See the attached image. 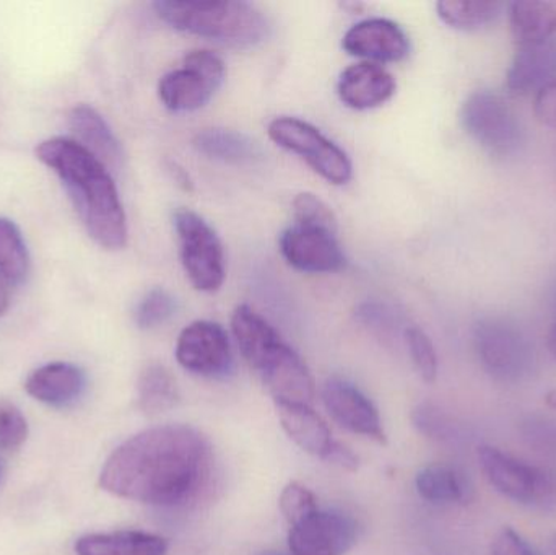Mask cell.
I'll return each mask as SVG.
<instances>
[{"mask_svg": "<svg viewBox=\"0 0 556 555\" xmlns=\"http://www.w3.org/2000/svg\"><path fill=\"white\" fill-rule=\"evenodd\" d=\"M227 77L224 59L208 49H195L182 59L181 67L160 78L159 97L173 113L201 110L220 90Z\"/></svg>", "mask_w": 556, "mask_h": 555, "instance_id": "9c48e42d", "label": "cell"}, {"mask_svg": "<svg viewBox=\"0 0 556 555\" xmlns=\"http://www.w3.org/2000/svg\"><path fill=\"white\" fill-rule=\"evenodd\" d=\"M545 406H547L548 409L556 411V388L555 390H551L547 394H545Z\"/></svg>", "mask_w": 556, "mask_h": 555, "instance_id": "b9f144b4", "label": "cell"}, {"mask_svg": "<svg viewBox=\"0 0 556 555\" xmlns=\"http://www.w3.org/2000/svg\"><path fill=\"white\" fill-rule=\"evenodd\" d=\"M509 26L518 48L555 38L556 7L551 2L519 0L508 5Z\"/></svg>", "mask_w": 556, "mask_h": 555, "instance_id": "7402d4cb", "label": "cell"}, {"mask_svg": "<svg viewBox=\"0 0 556 555\" xmlns=\"http://www.w3.org/2000/svg\"><path fill=\"white\" fill-rule=\"evenodd\" d=\"M281 429L303 452L326 459L336 440L323 417L307 404H276Z\"/></svg>", "mask_w": 556, "mask_h": 555, "instance_id": "ffe728a7", "label": "cell"}, {"mask_svg": "<svg viewBox=\"0 0 556 555\" xmlns=\"http://www.w3.org/2000/svg\"><path fill=\"white\" fill-rule=\"evenodd\" d=\"M267 130L278 147L303 159L330 185L342 186L352 179L353 165L349 155L313 124L298 117L280 116Z\"/></svg>", "mask_w": 556, "mask_h": 555, "instance_id": "30bf717a", "label": "cell"}, {"mask_svg": "<svg viewBox=\"0 0 556 555\" xmlns=\"http://www.w3.org/2000/svg\"><path fill=\"white\" fill-rule=\"evenodd\" d=\"M176 361L185 370L205 378H224L233 368L230 338L218 323L199 319L182 329Z\"/></svg>", "mask_w": 556, "mask_h": 555, "instance_id": "8fae6325", "label": "cell"}, {"mask_svg": "<svg viewBox=\"0 0 556 555\" xmlns=\"http://www.w3.org/2000/svg\"><path fill=\"white\" fill-rule=\"evenodd\" d=\"M556 80V38L541 45L521 46L506 74V88L513 94L538 93Z\"/></svg>", "mask_w": 556, "mask_h": 555, "instance_id": "ac0fdd59", "label": "cell"}, {"mask_svg": "<svg viewBox=\"0 0 556 555\" xmlns=\"http://www.w3.org/2000/svg\"><path fill=\"white\" fill-rule=\"evenodd\" d=\"M194 147L201 155L231 165L254 163L263 156L261 147L251 137L224 127L202 129L195 134Z\"/></svg>", "mask_w": 556, "mask_h": 555, "instance_id": "603a6c76", "label": "cell"}, {"mask_svg": "<svg viewBox=\"0 0 556 555\" xmlns=\"http://www.w3.org/2000/svg\"><path fill=\"white\" fill-rule=\"evenodd\" d=\"M534 113L539 123L556 129V80L535 93Z\"/></svg>", "mask_w": 556, "mask_h": 555, "instance_id": "8d00e7d4", "label": "cell"}, {"mask_svg": "<svg viewBox=\"0 0 556 555\" xmlns=\"http://www.w3.org/2000/svg\"><path fill=\"white\" fill-rule=\"evenodd\" d=\"M358 541V524L350 515L317 508L290 527L288 547L293 555H345Z\"/></svg>", "mask_w": 556, "mask_h": 555, "instance_id": "7c38bea8", "label": "cell"}, {"mask_svg": "<svg viewBox=\"0 0 556 555\" xmlns=\"http://www.w3.org/2000/svg\"><path fill=\"white\" fill-rule=\"evenodd\" d=\"M324 462L327 465L337 466V468L345 469V471L355 472L359 466V458L349 449V446L343 445V443L337 442L333 443L332 449H330L329 455L326 456Z\"/></svg>", "mask_w": 556, "mask_h": 555, "instance_id": "74e56055", "label": "cell"}, {"mask_svg": "<svg viewBox=\"0 0 556 555\" xmlns=\"http://www.w3.org/2000/svg\"><path fill=\"white\" fill-rule=\"evenodd\" d=\"M397 90L391 72L375 62H358L340 74L337 94L345 106L356 111L372 110L388 103Z\"/></svg>", "mask_w": 556, "mask_h": 555, "instance_id": "2e32d148", "label": "cell"}, {"mask_svg": "<svg viewBox=\"0 0 556 555\" xmlns=\"http://www.w3.org/2000/svg\"><path fill=\"white\" fill-rule=\"evenodd\" d=\"M492 555H541L534 546L528 543L518 531L505 527L492 544Z\"/></svg>", "mask_w": 556, "mask_h": 555, "instance_id": "d590c367", "label": "cell"}, {"mask_svg": "<svg viewBox=\"0 0 556 555\" xmlns=\"http://www.w3.org/2000/svg\"><path fill=\"white\" fill-rule=\"evenodd\" d=\"M547 348L548 352L556 358V325L552 328V331L548 332Z\"/></svg>", "mask_w": 556, "mask_h": 555, "instance_id": "60d3db41", "label": "cell"}, {"mask_svg": "<svg viewBox=\"0 0 556 555\" xmlns=\"http://www.w3.org/2000/svg\"><path fill=\"white\" fill-rule=\"evenodd\" d=\"M473 349L483 370L500 383H521L534 370L531 341L506 319H480L473 328Z\"/></svg>", "mask_w": 556, "mask_h": 555, "instance_id": "52a82bcc", "label": "cell"}, {"mask_svg": "<svg viewBox=\"0 0 556 555\" xmlns=\"http://www.w3.org/2000/svg\"><path fill=\"white\" fill-rule=\"evenodd\" d=\"M77 555H166L168 541L146 531H113L78 538Z\"/></svg>", "mask_w": 556, "mask_h": 555, "instance_id": "44dd1931", "label": "cell"}, {"mask_svg": "<svg viewBox=\"0 0 556 555\" xmlns=\"http://www.w3.org/2000/svg\"><path fill=\"white\" fill-rule=\"evenodd\" d=\"M412 422L421 436L438 443H451L459 437V429L453 417L437 404H418L412 411Z\"/></svg>", "mask_w": 556, "mask_h": 555, "instance_id": "83f0119b", "label": "cell"}, {"mask_svg": "<svg viewBox=\"0 0 556 555\" xmlns=\"http://www.w3.org/2000/svg\"><path fill=\"white\" fill-rule=\"evenodd\" d=\"M293 214L296 224L326 228V230L337 234V218L332 209L316 194H311V192L298 194L293 201Z\"/></svg>", "mask_w": 556, "mask_h": 555, "instance_id": "1f68e13d", "label": "cell"}, {"mask_svg": "<svg viewBox=\"0 0 556 555\" xmlns=\"http://www.w3.org/2000/svg\"><path fill=\"white\" fill-rule=\"evenodd\" d=\"M71 129L75 134V142L97 156L108 169L119 168L123 163V147L114 136L113 129L94 108L78 104L71 111Z\"/></svg>", "mask_w": 556, "mask_h": 555, "instance_id": "d6986e66", "label": "cell"}, {"mask_svg": "<svg viewBox=\"0 0 556 555\" xmlns=\"http://www.w3.org/2000/svg\"><path fill=\"white\" fill-rule=\"evenodd\" d=\"M179 403V388L168 368L150 364L140 371L137 380V406L147 416L172 411Z\"/></svg>", "mask_w": 556, "mask_h": 555, "instance_id": "d4e9b609", "label": "cell"}, {"mask_svg": "<svg viewBox=\"0 0 556 555\" xmlns=\"http://www.w3.org/2000/svg\"><path fill=\"white\" fill-rule=\"evenodd\" d=\"M320 396L327 413L343 429L375 440L381 445L388 443V433L382 426L378 407L358 387L343 378L332 377L324 383Z\"/></svg>", "mask_w": 556, "mask_h": 555, "instance_id": "5bb4252c", "label": "cell"}, {"mask_svg": "<svg viewBox=\"0 0 556 555\" xmlns=\"http://www.w3.org/2000/svg\"><path fill=\"white\" fill-rule=\"evenodd\" d=\"M278 507L287 524L293 527L294 524L316 512L319 505H317L316 495L309 489L304 488L300 482H290L281 491Z\"/></svg>", "mask_w": 556, "mask_h": 555, "instance_id": "d6a6232c", "label": "cell"}, {"mask_svg": "<svg viewBox=\"0 0 556 555\" xmlns=\"http://www.w3.org/2000/svg\"><path fill=\"white\" fill-rule=\"evenodd\" d=\"M280 253L293 269L307 274H329L343 269L345 254L336 231L296 224L281 231Z\"/></svg>", "mask_w": 556, "mask_h": 555, "instance_id": "4fadbf2b", "label": "cell"}, {"mask_svg": "<svg viewBox=\"0 0 556 555\" xmlns=\"http://www.w3.org/2000/svg\"><path fill=\"white\" fill-rule=\"evenodd\" d=\"M342 48L355 58L376 62H401L410 54V39L399 23L368 18L343 35Z\"/></svg>", "mask_w": 556, "mask_h": 555, "instance_id": "9a60e30c", "label": "cell"}, {"mask_svg": "<svg viewBox=\"0 0 556 555\" xmlns=\"http://www.w3.org/2000/svg\"><path fill=\"white\" fill-rule=\"evenodd\" d=\"M231 331L241 355L256 371L276 404H307L316 398L313 375L273 325L248 305L238 306Z\"/></svg>", "mask_w": 556, "mask_h": 555, "instance_id": "3957f363", "label": "cell"}, {"mask_svg": "<svg viewBox=\"0 0 556 555\" xmlns=\"http://www.w3.org/2000/svg\"><path fill=\"white\" fill-rule=\"evenodd\" d=\"M168 169L169 173H172L173 178H175V181L178 182V185L181 186L182 189L192 188L191 178H189L188 173H186L185 169H182L181 166L178 165V163H169Z\"/></svg>", "mask_w": 556, "mask_h": 555, "instance_id": "f35d334b", "label": "cell"}, {"mask_svg": "<svg viewBox=\"0 0 556 555\" xmlns=\"http://www.w3.org/2000/svg\"><path fill=\"white\" fill-rule=\"evenodd\" d=\"M460 124L467 136L493 159L518 155L526 133L511 104L490 90L473 91L460 106Z\"/></svg>", "mask_w": 556, "mask_h": 555, "instance_id": "8992f818", "label": "cell"}, {"mask_svg": "<svg viewBox=\"0 0 556 555\" xmlns=\"http://www.w3.org/2000/svg\"><path fill=\"white\" fill-rule=\"evenodd\" d=\"M506 7L493 0H441L437 3V13L450 28L470 33L495 23Z\"/></svg>", "mask_w": 556, "mask_h": 555, "instance_id": "484cf974", "label": "cell"}, {"mask_svg": "<svg viewBox=\"0 0 556 555\" xmlns=\"http://www.w3.org/2000/svg\"><path fill=\"white\" fill-rule=\"evenodd\" d=\"M418 495L428 504H466L470 501L469 481L459 469L447 465H430L415 478Z\"/></svg>", "mask_w": 556, "mask_h": 555, "instance_id": "cb8c5ba5", "label": "cell"}, {"mask_svg": "<svg viewBox=\"0 0 556 555\" xmlns=\"http://www.w3.org/2000/svg\"><path fill=\"white\" fill-rule=\"evenodd\" d=\"M28 439V422L18 407L0 403V450H16Z\"/></svg>", "mask_w": 556, "mask_h": 555, "instance_id": "836d02e7", "label": "cell"}, {"mask_svg": "<svg viewBox=\"0 0 556 555\" xmlns=\"http://www.w3.org/2000/svg\"><path fill=\"white\" fill-rule=\"evenodd\" d=\"M29 270V254L22 231L9 218L0 217V282L18 286Z\"/></svg>", "mask_w": 556, "mask_h": 555, "instance_id": "4316f807", "label": "cell"}, {"mask_svg": "<svg viewBox=\"0 0 556 555\" xmlns=\"http://www.w3.org/2000/svg\"><path fill=\"white\" fill-rule=\"evenodd\" d=\"M153 9L162 22L178 31L235 48H253L266 41L270 33L263 10L241 0H160Z\"/></svg>", "mask_w": 556, "mask_h": 555, "instance_id": "277c9868", "label": "cell"}, {"mask_svg": "<svg viewBox=\"0 0 556 555\" xmlns=\"http://www.w3.org/2000/svg\"><path fill=\"white\" fill-rule=\"evenodd\" d=\"M87 377L80 367L52 362L36 368L26 378L25 390L33 400L52 407L71 406L84 394Z\"/></svg>", "mask_w": 556, "mask_h": 555, "instance_id": "e0dca14e", "label": "cell"}, {"mask_svg": "<svg viewBox=\"0 0 556 555\" xmlns=\"http://www.w3.org/2000/svg\"><path fill=\"white\" fill-rule=\"evenodd\" d=\"M526 445L542 458L556 463V420L551 417L531 416L521 424Z\"/></svg>", "mask_w": 556, "mask_h": 555, "instance_id": "4dcf8cb0", "label": "cell"}, {"mask_svg": "<svg viewBox=\"0 0 556 555\" xmlns=\"http://www.w3.org/2000/svg\"><path fill=\"white\" fill-rule=\"evenodd\" d=\"M207 437L185 424L152 427L117 446L100 472L114 497L173 508L199 497L212 475Z\"/></svg>", "mask_w": 556, "mask_h": 555, "instance_id": "6da1fadb", "label": "cell"}, {"mask_svg": "<svg viewBox=\"0 0 556 555\" xmlns=\"http://www.w3.org/2000/svg\"><path fill=\"white\" fill-rule=\"evenodd\" d=\"M10 287H7L5 283L0 282V316L7 312L10 303Z\"/></svg>", "mask_w": 556, "mask_h": 555, "instance_id": "ab89813d", "label": "cell"}, {"mask_svg": "<svg viewBox=\"0 0 556 555\" xmlns=\"http://www.w3.org/2000/svg\"><path fill=\"white\" fill-rule=\"evenodd\" d=\"M176 310H178V302L175 297L168 290L156 287L147 292L137 303L134 321L140 329L159 328L176 315Z\"/></svg>", "mask_w": 556, "mask_h": 555, "instance_id": "f1b7e54d", "label": "cell"}, {"mask_svg": "<svg viewBox=\"0 0 556 555\" xmlns=\"http://www.w3.org/2000/svg\"><path fill=\"white\" fill-rule=\"evenodd\" d=\"M356 318L366 328L371 329L376 335L384 336L395 331L397 328V316L384 303L365 302L356 308Z\"/></svg>", "mask_w": 556, "mask_h": 555, "instance_id": "e575fe53", "label": "cell"}, {"mask_svg": "<svg viewBox=\"0 0 556 555\" xmlns=\"http://www.w3.org/2000/svg\"><path fill=\"white\" fill-rule=\"evenodd\" d=\"M477 458L496 492L516 504L556 512V469L531 465L489 445L480 446Z\"/></svg>", "mask_w": 556, "mask_h": 555, "instance_id": "5b68a950", "label": "cell"}, {"mask_svg": "<svg viewBox=\"0 0 556 555\" xmlns=\"http://www.w3.org/2000/svg\"><path fill=\"white\" fill-rule=\"evenodd\" d=\"M405 344L408 348L412 362L417 368L418 375L425 383H434L438 378V364L437 349H434L433 341L430 336L418 328V326H407L404 331Z\"/></svg>", "mask_w": 556, "mask_h": 555, "instance_id": "f546056e", "label": "cell"}, {"mask_svg": "<svg viewBox=\"0 0 556 555\" xmlns=\"http://www.w3.org/2000/svg\"><path fill=\"white\" fill-rule=\"evenodd\" d=\"M551 551H552V554L556 555V534H554V537H552Z\"/></svg>", "mask_w": 556, "mask_h": 555, "instance_id": "7bdbcfd3", "label": "cell"}, {"mask_svg": "<svg viewBox=\"0 0 556 555\" xmlns=\"http://www.w3.org/2000/svg\"><path fill=\"white\" fill-rule=\"evenodd\" d=\"M36 156L61 179L88 235L104 250L126 247V212L110 169L67 137L39 143Z\"/></svg>", "mask_w": 556, "mask_h": 555, "instance_id": "7a4b0ae2", "label": "cell"}, {"mask_svg": "<svg viewBox=\"0 0 556 555\" xmlns=\"http://www.w3.org/2000/svg\"><path fill=\"white\" fill-rule=\"evenodd\" d=\"M179 241V256L186 276L194 289L201 292H217L225 282L224 244L217 231L189 209H178L173 215Z\"/></svg>", "mask_w": 556, "mask_h": 555, "instance_id": "ba28073f", "label": "cell"}]
</instances>
